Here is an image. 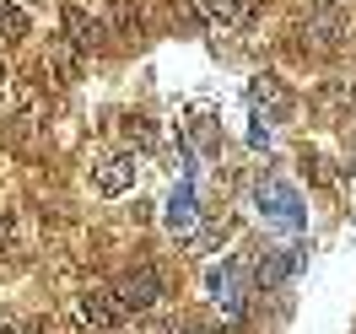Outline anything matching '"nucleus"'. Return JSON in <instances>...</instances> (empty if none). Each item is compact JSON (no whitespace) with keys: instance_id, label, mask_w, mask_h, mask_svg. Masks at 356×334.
Here are the masks:
<instances>
[{"instance_id":"obj_13","label":"nucleus","mask_w":356,"mask_h":334,"mask_svg":"<svg viewBox=\"0 0 356 334\" xmlns=\"http://www.w3.org/2000/svg\"><path fill=\"white\" fill-rule=\"evenodd\" d=\"M124 135L135 146H152V119H124Z\"/></svg>"},{"instance_id":"obj_15","label":"nucleus","mask_w":356,"mask_h":334,"mask_svg":"<svg viewBox=\"0 0 356 334\" xmlns=\"http://www.w3.org/2000/svg\"><path fill=\"white\" fill-rule=\"evenodd\" d=\"M11 243H17V222H11V216H0V259L11 253Z\"/></svg>"},{"instance_id":"obj_16","label":"nucleus","mask_w":356,"mask_h":334,"mask_svg":"<svg viewBox=\"0 0 356 334\" xmlns=\"http://www.w3.org/2000/svg\"><path fill=\"white\" fill-rule=\"evenodd\" d=\"M22 334H54V324H49V318H38V324H27Z\"/></svg>"},{"instance_id":"obj_14","label":"nucleus","mask_w":356,"mask_h":334,"mask_svg":"<svg viewBox=\"0 0 356 334\" xmlns=\"http://www.w3.org/2000/svg\"><path fill=\"white\" fill-rule=\"evenodd\" d=\"M313 178L330 183V189H340V173H334V162H324V156H313Z\"/></svg>"},{"instance_id":"obj_9","label":"nucleus","mask_w":356,"mask_h":334,"mask_svg":"<svg viewBox=\"0 0 356 334\" xmlns=\"http://www.w3.org/2000/svg\"><path fill=\"white\" fill-rule=\"evenodd\" d=\"M108 27H113V38H146V0H113Z\"/></svg>"},{"instance_id":"obj_6","label":"nucleus","mask_w":356,"mask_h":334,"mask_svg":"<svg viewBox=\"0 0 356 334\" xmlns=\"http://www.w3.org/2000/svg\"><path fill=\"white\" fill-rule=\"evenodd\" d=\"M135 178H140V156L135 151H119V156H108L97 173H92V183H97V194H130L135 189Z\"/></svg>"},{"instance_id":"obj_17","label":"nucleus","mask_w":356,"mask_h":334,"mask_svg":"<svg viewBox=\"0 0 356 334\" xmlns=\"http://www.w3.org/2000/svg\"><path fill=\"white\" fill-rule=\"evenodd\" d=\"M6 92H11V76H6V65H0V103H6Z\"/></svg>"},{"instance_id":"obj_3","label":"nucleus","mask_w":356,"mask_h":334,"mask_svg":"<svg viewBox=\"0 0 356 334\" xmlns=\"http://www.w3.org/2000/svg\"><path fill=\"white\" fill-rule=\"evenodd\" d=\"M248 103H254V119L259 124H281V119H291V92H286V81L281 76H254L248 81Z\"/></svg>"},{"instance_id":"obj_19","label":"nucleus","mask_w":356,"mask_h":334,"mask_svg":"<svg viewBox=\"0 0 356 334\" xmlns=\"http://www.w3.org/2000/svg\"><path fill=\"white\" fill-rule=\"evenodd\" d=\"M351 103H356V81H351Z\"/></svg>"},{"instance_id":"obj_11","label":"nucleus","mask_w":356,"mask_h":334,"mask_svg":"<svg viewBox=\"0 0 356 334\" xmlns=\"http://www.w3.org/2000/svg\"><path fill=\"white\" fill-rule=\"evenodd\" d=\"M265 200H270V216H275L281 226H302V205H297V194H291V189L265 183Z\"/></svg>"},{"instance_id":"obj_12","label":"nucleus","mask_w":356,"mask_h":334,"mask_svg":"<svg viewBox=\"0 0 356 334\" xmlns=\"http://www.w3.org/2000/svg\"><path fill=\"white\" fill-rule=\"evenodd\" d=\"M27 38V11L17 0H0V44H22Z\"/></svg>"},{"instance_id":"obj_5","label":"nucleus","mask_w":356,"mask_h":334,"mask_svg":"<svg viewBox=\"0 0 356 334\" xmlns=\"http://www.w3.org/2000/svg\"><path fill=\"white\" fill-rule=\"evenodd\" d=\"M108 33L113 27L103 22V17H87L81 6H65V38L81 49V54H103V49H108Z\"/></svg>"},{"instance_id":"obj_10","label":"nucleus","mask_w":356,"mask_h":334,"mask_svg":"<svg viewBox=\"0 0 356 334\" xmlns=\"http://www.w3.org/2000/svg\"><path fill=\"white\" fill-rule=\"evenodd\" d=\"M76 54L81 49L70 44V38H54L44 54V76H54V87H65V81H76Z\"/></svg>"},{"instance_id":"obj_8","label":"nucleus","mask_w":356,"mask_h":334,"mask_svg":"<svg viewBox=\"0 0 356 334\" xmlns=\"http://www.w3.org/2000/svg\"><path fill=\"white\" fill-rule=\"evenodd\" d=\"M168 232H173V237H195V232H200V205H195V189H189V183H178L173 200H168Z\"/></svg>"},{"instance_id":"obj_1","label":"nucleus","mask_w":356,"mask_h":334,"mask_svg":"<svg viewBox=\"0 0 356 334\" xmlns=\"http://www.w3.org/2000/svg\"><path fill=\"white\" fill-rule=\"evenodd\" d=\"M291 38H297V54L302 60H330V54H340V44H346V17L334 11V6H318V11H308L302 22L291 27Z\"/></svg>"},{"instance_id":"obj_2","label":"nucleus","mask_w":356,"mask_h":334,"mask_svg":"<svg viewBox=\"0 0 356 334\" xmlns=\"http://www.w3.org/2000/svg\"><path fill=\"white\" fill-rule=\"evenodd\" d=\"M76 318H81V329L108 334V329H119L124 302H119V291H113V286H92V291H81V297H76Z\"/></svg>"},{"instance_id":"obj_18","label":"nucleus","mask_w":356,"mask_h":334,"mask_svg":"<svg viewBox=\"0 0 356 334\" xmlns=\"http://www.w3.org/2000/svg\"><path fill=\"white\" fill-rule=\"evenodd\" d=\"M0 334H22V329H11V324H0Z\"/></svg>"},{"instance_id":"obj_4","label":"nucleus","mask_w":356,"mask_h":334,"mask_svg":"<svg viewBox=\"0 0 356 334\" xmlns=\"http://www.w3.org/2000/svg\"><path fill=\"white\" fill-rule=\"evenodd\" d=\"M119 302H124V312H146V308H156L162 302V275H156L152 265H135V269H124L119 275Z\"/></svg>"},{"instance_id":"obj_7","label":"nucleus","mask_w":356,"mask_h":334,"mask_svg":"<svg viewBox=\"0 0 356 334\" xmlns=\"http://www.w3.org/2000/svg\"><path fill=\"white\" fill-rule=\"evenodd\" d=\"M195 11L205 27H243L259 11V0H195Z\"/></svg>"}]
</instances>
